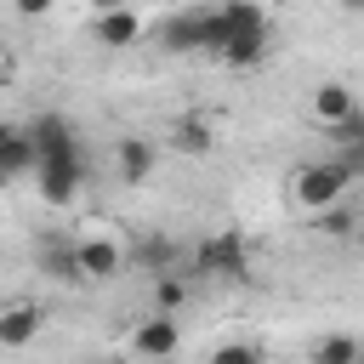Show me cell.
<instances>
[{"label":"cell","instance_id":"1","mask_svg":"<svg viewBox=\"0 0 364 364\" xmlns=\"http://www.w3.org/2000/svg\"><path fill=\"white\" fill-rule=\"evenodd\" d=\"M28 131H34V148H40V165H34V188H40V199L57 205V210L74 205L80 188H85V148H80L74 125H68L63 114H40Z\"/></svg>","mask_w":364,"mask_h":364},{"label":"cell","instance_id":"2","mask_svg":"<svg viewBox=\"0 0 364 364\" xmlns=\"http://www.w3.org/2000/svg\"><path fill=\"white\" fill-rule=\"evenodd\" d=\"M273 51V23L256 0H222L210 6V34H205V57L228 63V68H256Z\"/></svg>","mask_w":364,"mask_h":364},{"label":"cell","instance_id":"3","mask_svg":"<svg viewBox=\"0 0 364 364\" xmlns=\"http://www.w3.org/2000/svg\"><path fill=\"white\" fill-rule=\"evenodd\" d=\"M358 171L347 165V159H324V165H301L296 176H290V199L301 205V210H324V205H336L341 193H347V182H353Z\"/></svg>","mask_w":364,"mask_h":364},{"label":"cell","instance_id":"4","mask_svg":"<svg viewBox=\"0 0 364 364\" xmlns=\"http://www.w3.org/2000/svg\"><path fill=\"white\" fill-rule=\"evenodd\" d=\"M193 273L222 279V284H250V250H245V239H239V233H210V239H199Z\"/></svg>","mask_w":364,"mask_h":364},{"label":"cell","instance_id":"5","mask_svg":"<svg viewBox=\"0 0 364 364\" xmlns=\"http://www.w3.org/2000/svg\"><path fill=\"white\" fill-rule=\"evenodd\" d=\"M131 353H136L142 364H165V358H176V353H182V318L154 307L148 318H136V330H131Z\"/></svg>","mask_w":364,"mask_h":364},{"label":"cell","instance_id":"6","mask_svg":"<svg viewBox=\"0 0 364 364\" xmlns=\"http://www.w3.org/2000/svg\"><path fill=\"white\" fill-rule=\"evenodd\" d=\"M205 34H210V6H188L159 28V46L171 57H193V51H205Z\"/></svg>","mask_w":364,"mask_h":364},{"label":"cell","instance_id":"7","mask_svg":"<svg viewBox=\"0 0 364 364\" xmlns=\"http://www.w3.org/2000/svg\"><path fill=\"white\" fill-rule=\"evenodd\" d=\"M74 256H80V279H85V284H108V279L125 273V250H119L114 239H102V233L74 239Z\"/></svg>","mask_w":364,"mask_h":364},{"label":"cell","instance_id":"8","mask_svg":"<svg viewBox=\"0 0 364 364\" xmlns=\"http://www.w3.org/2000/svg\"><path fill=\"white\" fill-rule=\"evenodd\" d=\"M34 165H40L34 131H28V125H0V182H11V176H28Z\"/></svg>","mask_w":364,"mask_h":364},{"label":"cell","instance_id":"9","mask_svg":"<svg viewBox=\"0 0 364 364\" xmlns=\"http://www.w3.org/2000/svg\"><path fill=\"white\" fill-rule=\"evenodd\" d=\"M40 330H46L40 301H6L0 307V347H28Z\"/></svg>","mask_w":364,"mask_h":364},{"label":"cell","instance_id":"10","mask_svg":"<svg viewBox=\"0 0 364 364\" xmlns=\"http://www.w3.org/2000/svg\"><path fill=\"white\" fill-rule=\"evenodd\" d=\"M154 142L148 136H119V148H114V171H119V182L125 188H136V182H148L154 176Z\"/></svg>","mask_w":364,"mask_h":364},{"label":"cell","instance_id":"11","mask_svg":"<svg viewBox=\"0 0 364 364\" xmlns=\"http://www.w3.org/2000/svg\"><path fill=\"white\" fill-rule=\"evenodd\" d=\"M358 114V102H353V91L341 85V80H324L318 91H313V119L330 131V125H341V119H353Z\"/></svg>","mask_w":364,"mask_h":364},{"label":"cell","instance_id":"12","mask_svg":"<svg viewBox=\"0 0 364 364\" xmlns=\"http://www.w3.org/2000/svg\"><path fill=\"white\" fill-rule=\"evenodd\" d=\"M91 34H97V46L119 51V46H136V34H142V17H136L131 6H119V11H102Z\"/></svg>","mask_w":364,"mask_h":364},{"label":"cell","instance_id":"13","mask_svg":"<svg viewBox=\"0 0 364 364\" xmlns=\"http://www.w3.org/2000/svg\"><path fill=\"white\" fill-rule=\"evenodd\" d=\"M171 142H176V154H210L216 148V125L205 114H176L171 119Z\"/></svg>","mask_w":364,"mask_h":364},{"label":"cell","instance_id":"14","mask_svg":"<svg viewBox=\"0 0 364 364\" xmlns=\"http://www.w3.org/2000/svg\"><path fill=\"white\" fill-rule=\"evenodd\" d=\"M40 267H46L57 284H85V279H80V256H74V245H63V239L40 245Z\"/></svg>","mask_w":364,"mask_h":364},{"label":"cell","instance_id":"15","mask_svg":"<svg viewBox=\"0 0 364 364\" xmlns=\"http://www.w3.org/2000/svg\"><path fill=\"white\" fill-rule=\"evenodd\" d=\"M188 296H193V284L182 279V267L154 273V307H159V313H182V307H188Z\"/></svg>","mask_w":364,"mask_h":364},{"label":"cell","instance_id":"16","mask_svg":"<svg viewBox=\"0 0 364 364\" xmlns=\"http://www.w3.org/2000/svg\"><path fill=\"white\" fill-rule=\"evenodd\" d=\"M330 142L341 148V159H347L353 171H364V108H358L353 119H341V125H330Z\"/></svg>","mask_w":364,"mask_h":364},{"label":"cell","instance_id":"17","mask_svg":"<svg viewBox=\"0 0 364 364\" xmlns=\"http://www.w3.org/2000/svg\"><path fill=\"white\" fill-rule=\"evenodd\" d=\"M313 228H318L324 239H353V233H358V210H347V205L336 199V205L313 210Z\"/></svg>","mask_w":364,"mask_h":364},{"label":"cell","instance_id":"18","mask_svg":"<svg viewBox=\"0 0 364 364\" xmlns=\"http://www.w3.org/2000/svg\"><path fill=\"white\" fill-rule=\"evenodd\" d=\"M358 358H364L358 336H324V341L313 347V364H358Z\"/></svg>","mask_w":364,"mask_h":364},{"label":"cell","instance_id":"19","mask_svg":"<svg viewBox=\"0 0 364 364\" xmlns=\"http://www.w3.org/2000/svg\"><path fill=\"white\" fill-rule=\"evenodd\" d=\"M136 267L171 273V267H176V245H171V239H142V245H136Z\"/></svg>","mask_w":364,"mask_h":364},{"label":"cell","instance_id":"20","mask_svg":"<svg viewBox=\"0 0 364 364\" xmlns=\"http://www.w3.org/2000/svg\"><path fill=\"white\" fill-rule=\"evenodd\" d=\"M210 364H262V347L256 341H222L210 353Z\"/></svg>","mask_w":364,"mask_h":364},{"label":"cell","instance_id":"21","mask_svg":"<svg viewBox=\"0 0 364 364\" xmlns=\"http://www.w3.org/2000/svg\"><path fill=\"white\" fill-rule=\"evenodd\" d=\"M17 6V17H46L51 11V0H11Z\"/></svg>","mask_w":364,"mask_h":364},{"label":"cell","instance_id":"22","mask_svg":"<svg viewBox=\"0 0 364 364\" xmlns=\"http://www.w3.org/2000/svg\"><path fill=\"white\" fill-rule=\"evenodd\" d=\"M119 6H131V0H91V11L102 17V11H119Z\"/></svg>","mask_w":364,"mask_h":364},{"label":"cell","instance_id":"23","mask_svg":"<svg viewBox=\"0 0 364 364\" xmlns=\"http://www.w3.org/2000/svg\"><path fill=\"white\" fill-rule=\"evenodd\" d=\"M336 6H341V11H353V17L364 11V0H336Z\"/></svg>","mask_w":364,"mask_h":364},{"label":"cell","instance_id":"24","mask_svg":"<svg viewBox=\"0 0 364 364\" xmlns=\"http://www.w3.org/2000/svg\"><path fill=\"white\" fill-rule=\"evenodd\" d=\"M6 80H11V57L0 51V85H6Z\"/></svg>","mask_w":364,"mask_h":364},{"label":"cell","instance_id":"25","mask_svg":"<svg viewBox=\"0 0 364 364\" xmlns=\"http://www.w3.org/2000/svg\"><path fill=\"white\" fill-rule=\"evenodd\" d=\"M353 239H358V245H364V210H358V233H353Z\"/></svg>","mask_w":364,"mask_h":364}]
</instances>
